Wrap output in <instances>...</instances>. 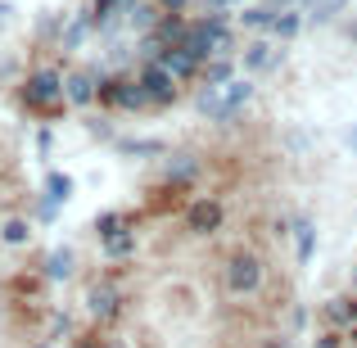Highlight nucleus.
Returning <instances> with one entry per match:
<instances>
[{
  "label": "nucleus",
  "instance_id": "f257e3e1",
  "mask_svg": "<svg viewBox=\"0 0 357 348\" xmlns=\"http://www.w3.org/2000/svg\"><path fill=\"white\" fill-rule=\"evenodd\" d=\"M18 96H23V105L32 109L36 118H59L63 105H68V100H63V77L54 68H36L32 77L18 86Z\"/></svg>",
  "mask_w": 357,
  "mask_h": 348
},
{
  "label": "nucleus",
  "instance_id": "f03ea898",
  "mask_svg": "<svg viewBox=\"0 0 357 348\" xmlns=\"http://www.w3.org/2000/svg\"><path fill=\"white\" fill-rule=\"evenodd\" d=\"M100 105L105 109H118V114H140V109H149V100H145V91H140V82L136 77H105L100 82Z\"/></svg>",
  "mask_w": 357,
  "mask_h": 348
},
{
  "label": "nucleus",
  "instance_id": "7ed1b4c3",
  "mask_svg": "<svg viewBox=\"0 0 357 348\" xmlns=\"http://www.w3.org/2000/svg\"><path fill=\"white\" fill-rule=\"evenodd\" d=\"M136 82H140V91H145V100H149L154 109L176 105V96H181V82H176L172 73L163 68V63H145V68L136 73Z\"/></svg>",
  "mask_w": 357,
  "mask_h": 348
},
{
  "label": "nucleus",
  "instance_id": "20e7f679",
  "mask_svg": "<svg viewBox=\"0 0 357 348\" xmlns=\"http://www.w3.org/2000/svg\"><path fill=\"white\" fill-rule=\"evenodd\" d=\"M258 285H262V262L253 258V253H231V258H227V289L236 298H244V294H253Z\"/></svg>",
  "mask_w": 357,
  "mask_h": 348
},
{
  "label": "nucleus",
  "instance_id": "39448f33",
  "mask_svg": "<svg viewBox=\"0 0 357 348\" xmlns=\"http://www.w3.org/2000/svg\"><path fill=\"white\" fill-rule=\"evenodd\" d=\"M222 204L218 199H195L190 209H185V231L190 235H213V231H222Z\"/></svg>",
  "mask_w": 357,
  "mask_h": 348
},
{
  "label": "nucleus",
  "instance_id": "423d86ee",
  "mask_svg": "<svg viewBox=\"0 0 357 348\" xmlns=\"http://www.w3.org/2000/svg\"><path fill=\"white\" fill-rule=\"evenodd\" d=\"M204 23V32H208V59H231L236 54V36H231V27H227V14H208V18H199Z\"/></svg>",
  "mask_w": 357,
  "mask_h": 348
},
{
  "label": "nucleus",
  "instance_id": "0eeeda50",
  "mask_svg": "<svg viewBox=\"0 0 357 348\" xmlns=\"http://www.w3.org/2000/svg\"><path fill=\"white\" fill-rule=\"evenodd\" d=\"M96 96H100V82L91 77V73H68V77H63V100H68L73 109L96 105Z\"/></svg>",
  "mask_w": 357,
  "mask_h": 348
},
{
  "label": "nucleus",
  "instance_id": "6e6552de",
  "mask_svg": "<svg viewBox=\"0 0 357 348\" xmlns=\"http://www.w3.org/2000/svg\"><path fill=\"white\" fill-rule=\"evenodd\" d=\"M154 63H163V68L172 73L176 82H190V77H199V68H204V63L195 59L190 50H181V45H172V50H163V54H158Z\"/></svg>",
  "mask_w": 357,
  "mask_h": 348
},
{
  "label": "nucleus",
  "instance_id": "1a4fd4ad",
  "mask_svg": "<svg viewBox=\"0 0 357 348\" xmlns=\"http://www.w3.org/2000/svg\"><path fill=\"white\" fill-rule=\"evenodd\" d=\"M280 63V50H271V41H249L244 45V68L249 73H267Z\"/></svg>",
  "mask_w": 357,
  "mask_h": 348
},
{
  "label": "nucleus",
  "instance_id": "9d476101",
  "mask_svg": "<svg viewBox=\"0 0 357 348\" xmlns=\"http://www.w3.org/2000/svg\"><path fill=\"white\" fill-rule=\"evenodd\" d=\"M195 109H199L204 118H213V122H231L236 114L227 109V96L222 91H208V86H199V100H195Z\"/></svg>",
  "mask_w": 357,
  "mask_h": 348
},
{
  "label": "nucleus",
  "instance_id": "9b49d317",
  "mask_svg": "<svg viewBox=\"0 0 357 348\" xmlns=\"http://www.w3.org/2000/svg\"><path fill=\"white\" fill-rule=\"evenodd\" d=\"M195 176H199V158H190V154H176V158H167V186H190Z\"/></svg>",
  "mask_w": 357,
  "mask_h": 348
},
{
  "label": "nucleus",
  "instance_id": "f8f14e48",
  "mask_svg": "<svg viewBox=\"0 0 357 348\" xmlns=\"http://www.w3.org/2000/svg\"><path fill=\"white\" fill-rule=\"evenodd\" d=\"M199 82H204L208 91H222V86L231 82V59H208V63L199 68Z\"/></svg>",
  "mask_w": 357,
  "mask_h": 348
},
{
  "label": "nucleus",
  "instance_id": "ddd939ff",
  "mask_svg": "<svg viewBox=\"0 0 357 348\" xmlns=\"http://www.w3.org/2000/svg\"><path fill=\"white\" fill-rule=\"evenodd\" d=\"M105 253L109 258H131V253H136V231L118 227L114 235H105Z\"/></svg>",
  "mask_w": 357,
  "mask_h": 348
},
{
  "label": "nucleus",
  "instance_id": "4468645a",
  "mask_svg": "<svg viewBox=\"0 0 357 348\" xmlns=\"http://www.w3.org/2000/svg\"><path fill=\"white\" fill-rule=\"evenodd\" d=\"M222 96H227V109H231V114H240V109L253 100V86L240 77V82H227V86H222Z\"/></svg>",
  "mask_w": 357,
  "mask_h": 348
},
{
  "label": "nucleus",
  "instance_id": "2eb2a0df",
  "mask_svg": "<svg viewBox=\"0 0 357 348\" xmlns=\"http://www.w3.org/2000/svg\"><path fill=\"white\" fill-rule=\"evenodd\" d=\"M298 27H303V18H298L294 9H280V14L271 18V32H276L280 41H294V36H298Z\"/></svg>",
  "mask_w": 357,
  "mask_h": 348
},
{
  "label": "nucleus",
  "instance_id": "dca6fc26",
  "mask_svg": "<svg viewBox=\"0 0 357 348\" xmlns=\"http://www.w3.org/2000/svg\"><path fill=\"white\" fill-rule=\"evenodd\" d=\"M349 0H307V23H331Z\"/></svg>",
  "mask_w": 357,
  "mask_h": 348
},
{
  "label": "nucleus",
  "instance_id": "f3484780",
  "mask_svg": "<svg viewBox=\"0 0 357 348\" xmlns=\"http://www.w3.org/2000/svg\"><path fill=\"white\" fill-rule=\"evenodd\" d=\"M127 5H131V0H96V5H91V23L109 27V23H114V14H118V9H127Z\"/></svg>",
  "mask_w": 357,
  "mask_h": 348
},
{
  "label": "nucleus",
  "instance_id": "a211bd4d",
  "mask_svg": "<svg viewBox=\"0 0 357 348\" xmlns=\"http://www.w3.org/2000/svg\"><path fill=\"white\" fill-rule=\"evenodd\" d=\"M271 18H276V9H271V5H249L240 14V23L253 27V32H262V27H271Z\"/></svg>",
  "mask_w": 357,
  "mask_h": 348
},
{
  "label": "nucleus",
  "instance_id": "6ab92c4d",
  "mask_svg": "<svg viewBox=\"0 0 357 348\" xmlns=\"http://www.w3.org/2000/svg\"><path fill=\"white\" fill-rule=\"evenodd\" d=\"M68 271H73V253L68 249H54L50 258H45V276H50V280H63Z\"/></svg>",
  "mask_w": 357,
  "mask_h": 348
},
{
  "label": "nucleus",
  "instance_id": "aec40b11",
  "mask_svg": "<svg viewBox=\"0 0 357 348\" xmlns=\"http://www.w3.org/2000/svg\"><path fill=\"white\" fill-rule=\"evenodd\" d=\"M45 190H50V204L59 209V204H68V195H73V176H63V172H50Z\"/></svg>",
  "mask_w": 357,
  "mask_h": 348
},
{
  "label": "nucleus",
  "instance_id": "412c9836",
  "mask_svg": "<svg viewBox=\"0 0 357 348\" xmlns=\"http://www.w3.org/2000/svg\"><path fill=\"white\" fill-rule=\"evenodd\" d=\"M294 240H298V258H312V244H317V231H312V222H307V218H298L294 222Z\"/></svg>",
  "mask_w": 357,
  "mask_h": 348
},
{
  "label": "nucleus",
  "instance_id": "4be33fe9",
  "mask_svg": "<svg viewBox=\"0 0 357 348\" xmlns=\"http://www.w3.org/2000/svg\"><path fill=\"white\" fill-rule=\"evenodd\" d=\"M122 154H163V140H118Z\"/></svg>",
  "mask_w": 357,
  "mask_h": 348
},
{
  "label": "nucleus",
  "instance_id": "5701e85b",
  "mask_svg": "<svg viewBox=\"0 0 357 348\" xmlns=\"http://www.w3.org/2000/svg\"><path fill=\"white\" fill-rule=\"evenodd\" d=\"M86 27H96V23H91V18H73L68 32H63V50H73V45H77L82 36H86Z\"/></svg>",
  "mask_w": 357,
  "mask_h": 348
},
{
  "label": "nucleus",
  "instance_id": "b1692460",
  "mask_svg": "<svg viewBox=\"0 0 357 348\" xmlns=\"http://www.w3.org/2000/svg\"><path fill=\"white\" fill-rule=\"evenodd\" d=\"M0 235H5V244H23L27 240V235H32V231H27V222H5V231H0Z\"/></svg>",
  "mask_w": 357,
  "mask_h": 348
},
{
  "label": "nucleus",
  "instance_id": "393cba45",
  "mask_svg": "<svg viewBox=\"0 0 357 348\" xmlns=\"http://www.w3.org/2000/svg\"><path fill=\"white\" fill-rule=\"evenodd\" d=\"M122 227V213H100L96 218V231H100V240H105V235H114Z\"/></svg>",
  "mask_w": 357,
  "mask_h": 348
},
{
  "label": "nucleus",
  "instance_id": "a878e982",
  "mask_svg": "<svg viewBox=\"0 0 357 348\" xmlns=\"http://www.w3.org/2000/svg\"><path fill=\"white\" fill-rule=\"evenodd\" d=\"M158 9H163V14H185V5H190V0H154Z\"/></svg>",
  "mask_w": 357,
  "mask_h": 348
},
{
  "label": "nucleus",
  "instance_id": "bb28decb",
  "mask_svg": "<svg viewBox=\"0 0 357 348\" xmlns=\"http://www.w3.org/2000/svg\"><path fill=\"white\" fill-rule=\"evenodd\" d=\"M73 348H105V344H100V340H96V335H82V340H77V344H73Z\"/></svg>",
  "mask_w": 357,
  "mask_h": 348
},
{
  "label": "nucleus",
  "instance_id": "cd10ccee",
  "mask_svg": "<svg viewBox=\"0 0 357 348\" xmlns=\"http://www.w3.org/2000/svg\"><path fill=\"white\" fill-rule=\"evenodd\" d=\"M344 36H349V41H357V23H349V27H344Z\"/></svg>",
  "mask_w": 357,
  "mask_h": 348
},
{
  "label": "nucleus",
  "instance_id": "c85d7f7f",
  "mask_svg": "<svg viewBox=\"0 0 357 348\" xmlns=\"http://www.w3.org/2000/svg\"><path fill=\"white\" fill-rule=\"evenodd\" d=\"M349 145H353V154H357V127L349 131Z\"/></svg>",
  "mask_w": 357,
  "mask_h": 348
},
{
  "label": "nucleus",
  "instance_id": "c756f323",
  "mask_svg": "<svg viewBox=\"0 0 357 348\" xmlns=\"http://www.w3.org/2000/svg\"><path fill=\"white\" fill-rule=\"evenodd\" d=\"M349 348H357V331H353V340H349Z\"/></svg>",
  "mask_w": 357,
  "mask_h": 348
},
{
  "label": "nucleus",
  "instance_id": "7c9ffc66",
  "mask_svg": "<svg viewBox=\"0 0 357 348\" xmlns=\"http://www.w3.org/2000/svg\"><path fill=\"white\" fill-rule=\"evenodd\" d=\"M36 348H50V344H36Z\"/></svg>",
  "mask_w": 357,
  "mask_h": 348
}]
</instances>
